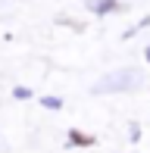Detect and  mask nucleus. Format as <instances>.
I'll return each mask as SVG.
<instances>
[{
	"label": "nucleus",
	"instance_id": "obj_1",
	"mask_svg": "<svg viewBox=\"0 0 150 153\" xmlns=\"http://www.w3.org/2000/svg\"><path fill=\"white\" fill-rule=\"evenodd\" d=\"M134 72H116V78H103L94 91H113V88H119V91H125V88H131L134 85Z\"/></svg>",
	"mask_w": 150,
	"mask_h": 153
},
{
	"label": "nucleus",
	"instance_id": "obj_2",
	"mask_svg": "<svg viewBox=\"0 0 150 153\" xmlns=\"http://www.w3.org/2000/svg\"><path fill=\"white\" fill-rule=\"evenodd\" d=\"M69 141H72V144H78V147H91V144H94V137L81 134V131H69Z\"/></svg>",
	"mask_w": 150,
	"mask_h": 153
},
{
	"label": "nucleus",
	"instance_id": "obj_3",
	"mask_svg": "<svg viewBox=\"0 0 150 153\" xmlns=\"http://www.w3.org/2000/svg\"><path fill=\"white\" fill-rule=\"evenodd\" d=\"M41 103H44L47 109H59V106H63V103H59V97H44Z\"/></svg>",
	"mask_w": 150,
	"mask_h": 153
},
{
	"label": "nucleus",
	"instance_id": "obj_4",
	"mask_svg": "<svg viewBox=\"0 0 150 153\" xmlns=\"http://www.w3.org/2000/svg\"><path fill=\"white\" fill-rule=\"evenodd\" d=\"M147 59H150V50H147Z\"/></svg>",
	"mask_w": 150,
	"mask_h": 153
}]
</instances>
